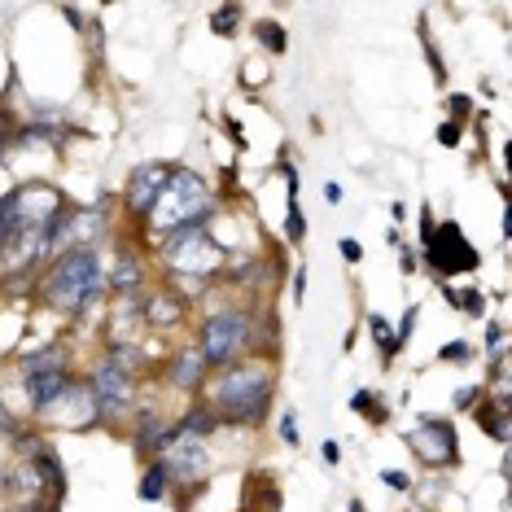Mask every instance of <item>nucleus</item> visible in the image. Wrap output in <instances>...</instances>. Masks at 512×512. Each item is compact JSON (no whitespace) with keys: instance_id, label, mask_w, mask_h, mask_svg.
<instances>
[{"instance_id":"f257e3e1","label":"nucleus","mask_w":512,"mask_h":512,"mask_svg":"<svg viewBox=\"0 0 512 512\" xmlns=\"http://www.w3.org/2000/svg\"><path fill=\"white\" fill-rule=\"evenodd\" d=\"M211 403H215V421L259 425L267 416V407H272V372H267V364H237V368H228L224 377L215 381Z\"/></svg>"},{"instance_id":"f03ea898","label":"nucleus","mask_w":512,"mask_h":512,"mask_svg":"<svg viewBox=\"0 0 512 512\" xmlns=\"http://www.w3.org/2000/svg\"><path fill=\"white\" fill-rule=\"evenodd\" d=\"M106 294V272H101L97 254L92 250H71L53 263L49 281H44V302L53 311H71V316H84L92 307V298Z\"/></svg>"},{"instance_id":"7ed1b4c3","label":"nucleus","mask_w":512,"mask_h":512,"mask_svg":"<svg viewBox=\"0 0 512 512\" xmlns=\"http://www.w3.org/2000/svg\"><path fill=\"white\" fill-rule=\"evenodd\" d=\"M206 215H211V189H206V180L197 176V171L171 167L167 189L158 193L154 211H149V219H154V228H158V232L193 228V224H202Z\"/></svg>"},{"instance_id":"20e7f679","label":"nucleus","mask_w":512,"mask_h":512,"mask_svg":"<svg viewBox=\"0 0 512 512\" xmlns=\"http://www.w3.org/2000/svg\"><path fill=\"white\" fill-rule=\"evenodd\" d=\"M162 263L176 276H189V281L206 285L219 267H224V250H219V241L202 224H193V228L167 232V241H162Z\"/></svg>"},{"instance_id":"39448f33","label":"nucleus","mask_w":512,"mask_h":512,"mask_svg":"<svg viewBox=\"0 0 512 512\" xmlns=\"http://www.w3.org/2000/svg\"><path fill=\"white\" fill-rule=\"evenodd\" d=\"M202 359H206V368H228L232 359H237L241 351L250 346V316L246 311H232V307H224V311H215L211 320L202 324Z\"/></svg>"},{"instance_id":"423d86ee","label":"nucleus","mask_w":512,"mask_h":512,"mask_svg":"<svg viewBox=\"0 0 512 512\" xmlns=\"http://www.w3.org/2000/svg\"><path fill=\"white\" fill-rule=\"evenodd\" d=\"M88 390H92V403H97L101 421H123V416L132 412L136 381H132V372H123L114 359H101V364L92 368Z\"/></svg>"},{"instance_id":"0eeeda50","label":"nucleus","mask_w":512,"mask_h":512,"mask_svg":"<svg viewBox=\"0 0 512 512\" xmlns=\"http://www.w3.org/2000/svg\"><path fill=\"white\" fill-rule=\"evenodd\" d=\"M407 447L425 464H456V429H451V421L425 416L416 429H407Z\"/></svg>"},{"instance_id":"6e6552de","label":"nucleus","mask_w":512,"mask_h":512,"mask_svg":"<svg viewBox=\"0 0 512 512\" xmlns=\"http://www.w3.org/2000/svg\"><path fill=\"white\" fill-rule=\"evenodd\" d=\"M171 180V167H162V162H145V167L132 171V180H127V211L136 215H149L158 202V193L167 189Z\"/></svg>"},{"instance_id":"1a4fd4ad","label":"nucleus","mask_w":512,"mask_h":512,"mask_svg":"<svg viewBox=\"0 0 512 512\" xmlns=\"http://www.w3.org/2000/svg\"><path fill=\"white\" fill-rule=\"evenodd\" d=\"M71 390V377L62 368H49V372H27V399L36 412H49V407Z\"/></svg>"},{"instance_id":"9d476101","label":"nucleus","mask_w":512,"mask_h":512,"mask_svg":"<svg viewBox=\"0 0 512 512\" xmlns=\"http://www.w3.org/2000/svg\"><path fill=\"white\" fill-rule=\"evenodd\" d=\"M202 377H206V359H202V346H180V355H176V372H171V381H176L180 390H197L202 386Z\"/></svg>"},{"instance_id":"9b49d317","label":"nucleus","mask_w":512,"mask_h":512,"mask_svg":"<svg viewBox=\"0 0 512 512\" xmlns=\"http://www.w3.org/2000/svg\"><path fill=\"white\" fill-rule=\"evenodd\" d=\"M141 281H145V267H141V259H132V254H123L119 263H114V272H110V289H119V294H136L141 289Z\"/></svg>"},{"instance_id":"f8f14e48","label":"nucleus","mask_w":512,"mask_h":512,"mask_svg":"<svg viewBox=\"0 0 512 512\" xmlns=\"http://www.w3.org/2000/svg\"><path fill=\"white\" fill-rule=\"evenodd\" d=\"M167 438H171V429L158 421V412H141V416H136V442H141L145 451H162V447H167Z\"/></svg>"},{"instance_id":"ddd939ff","label":"nucleus","mask_w":512,"mask_h":512,"mask_svg":"<svg viewBox=\"0 0 512 512\" xmlns=\"http://www.w3.org/2000/svg\"><path fill=\"white\" fill-rule=\"evenodd\" d=\"M176 320H180V298L158 294L149 302V324H176Z\"/></svg>"},{"instance_id":"4468645a","label":"nucleus","mask_w":512,"mask_h":512,"mask_svg":"<svg viewBox=\"0 0 512 512\" xmlns=\"http://www.w3.org/2000/svg\"><path fill=\"white\" fill-rule=\"evenodd\" d=\"M167 469H162V460L158 464H149V473H145V482H141V499H149V504H154V499H162L167 495Z\"/></svg>"},{"instance_id":"2eb2a0df","label":"nucleus","mask_w":512,"mask_h":512,"mask_svg":"<svg viewBox=\"0 0 512 512\" xmlns=\"http://www.w3.org/2000/svg\"><path fill=\"white\" fill-rule=\"evenodd\" d=\"M508 403H499V407H477V425H486L495 438H508Z\"/></svg>"},{"instance_id":"dca6fc26","label":"nucleus","mask_w":512,"mask_h":512,"mask_svg":"<svg viewBox=\"0 0 512 512\" xmlns=\"http://www.w3.org/2000/svg\"><path fill=\"white\" fill-rule=\"evenodd\" d=\"M237 18H241V9H237V5H224V9H215L211 27L219 31V36H232V27H237Z\"/></svg>"},{"instance_id":"f3484780","label":"nucleus","mask_w":512,"mask_h":512,"mask_svg":"<svg viewBox=\"0 0 512 512\" xmlns=\"http://www.w3.org/2000/svg\"><path fill=\"white\" fill-rule=\"evenodd\" d=\"M447 298H451V302H460V307L469 311V316H482V307H486V298L477 294V289H464V294H451V289H447Z\"/></svg>"},{"instance_id":"a211bd4d","label":"nucleus","mask_w":512,"mask_h":512,"mask_svg":"<svg viewBox=\"0 0 512 512\" xmlns=\"http://www.w3.org/2000/svg\"><path fill=\"white\" fill-rule=\"evenodd\" d=\"M259 40H263L272 53H281V49H285V31L276 27V22H263V27H259Z\"/></svg>"},{"instance_id":"6ab92c4d","label":"nucleus","mask_w":512,"mask_h":512,"mask_svg":"<svg viewBox=\"0 0 512 512\" xmlns=\"http://www.w3.org/2000/svg\"><path fill=\"white\" fill-rule=\"evenodd\" d=\"M368 329H372V337H381V346H386V355L399 351V342H394V333L386 329V320H381V316H372V320H368Z\"/></svg>"},{"instance_id":"aec40b11","label":"nucleus","mask_w":512,"mask_h":512,"mask_svg":"<svg viewBox=\"0 0 512 512\" xmlns=\"http://www.w3.org/2000/svg\"><path fill=\"white\" fill-rule=\"evenodd\" d=\"M486 355L504 359V329H499V324H491V346H486Z\"/></svg>"},{"instance_id":"412c9836","label":"nucleus","mask_w":512,"mask_h":512,"mask_svg":"<svg viewBox=\"0 0 512 512\" xmlns=\"http://www.w3.org/2000/svg\"><path fill=\"white\" fill-rule=\"evenodd\" d=\"M469 342H451V346H442V359H469Z\"/></svg>"},{"instance_id":"4be33fe9","label":"nucleus","mask_w":512,"mask_h":512,"mask_svg":"<svg viewBox=\"0 0 512 512\" xmlns=\"http://www.w3.org/2000/svg\"><path fill=\"white\" fill-rule=\"evenodd\" d=\"M438 141H442V145H456V141H460V127H456V123H442V127H438Z\"/></svg>"},{"instance_id":"5701e85b","label":"nucleus","mask_w":512,"mask_h":512,"mask_svg":"<svg viewBox=\"0 0 512 512\" xmlns=\"http://www.w3.org/2000/svg\"><path fill=\"white\" fill-rule=\"evenodd\" d=\"M381 477H386V482L394 486V491H407V477H403L399 469H386V473H381Z\"/></svg>"},{"instance_id":"b1692460","label":"nucleus","mask_w":512,"mask_h":512,"mask_svg":"<svg viewBox=\"0 0 512 512\" xmlns=\"http://www.w3.org/2000/svg\"><path fill=\"white\" fill-rule=\"evenodd\" d=\"M0 434H14V416H9L5 403H0Z\"/></svg>"},{"instance_id":"393cba45","label":"nucleus","mask_w":512,"mask_h":512,"mask_svg":"<svg viewBox=\"0 0 512 512\" xmlns=\"http://www.w3.org/2000/svg\"><path fill=\"white\" fill-rule=\"evenodd\" d=\"M342 254H346V259H351V263H359V246H355L351 237H342Z\"/></svg>"},{"instance_id":"a878e982","label":"nucleus","mask_w":512,"mask_h":512,"mask_svg":"<svg viewBox=\"0 0 512 512\" xmlns=\"http://www.w3.org/2000/svg\"><path fill=\"white\" fill-rule=\"evenodd\" d=\"M9 145V136H5V123H0V149H5Z\"/></svg>"}]
</instances>
